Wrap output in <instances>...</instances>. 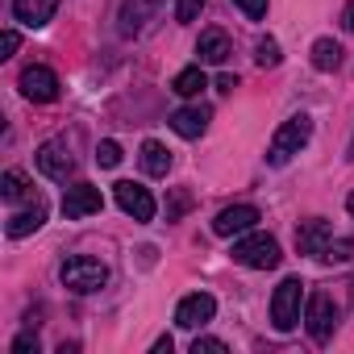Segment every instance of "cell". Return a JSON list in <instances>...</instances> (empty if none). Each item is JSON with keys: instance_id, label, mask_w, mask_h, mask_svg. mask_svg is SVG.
Segmentation results:
<instances>
[{"instance_id": "obj_15", "label": "cell", "mask_w": 354, "mask_h": 354, "mask_svg": "<svg viewBox=\"0 0 354 354\" xmlns=\"http://www.w3.org/2000/svg\"><path fill=\"white\" fill-rule=\"evenodd\" d=\"M196 55H201V63H213V67H221V63H230L234 46H230L225 30H205V34H201V42H196Z\"/></svg>"}, {"instance_id": "obj_31", "label": "cell", "mask_w": 354, "mask_h": 354, "mask_svg": "<svg viewBox=\"0 0 354 354\" xmlns=\"http://www.w3.org/2000/svg\"><path fill=\"white\" fill-rule=\"evenodd\" d=\"M342 30H354V0L342 9Z\"/></svg>"}, {"instance_id": "obj_33", "label": "cell", "mask_w": 354, "mask_h": 354, "mask_svg": "<svg viewBox=\"0 0 354 354\" xmlns=\"http://www.w3.org/2000/svg\"><path fill=\"white\" fill-rule=\"evenodd\" d=\"M346 209H350V217H354V192H350V196H346Z\"/></svg>"}, {"instance_id": "obj_14", "label": "cell", "mask_w": 354, "mask_h": 354, "mask_svg": "<svg viewBox=\"0 0 354 354\" xmlns=\"http://www.w3.org/2000/svg\"><path fill=\"white\" fill-rule=\"evenodd\" d=\"M171 129L180 138H201L209 129V109L205 104H188V109H175L171 113Z\"/></svg>"}, {"instance_id": "obj_21", "label": "cell", "mask_w": 354, "mask_h": 354, "mask_svg": "<svg viewBox=\"0 0 354 354\" xmlns=\"http://www.w3.org/2000/svg\"><path fill=\"white\" fill-rule=\"evenodd\" d=\"M313 67L317 71H337L342 67V46L333 38H317L313 42Z\"/></svg>"}, {"instance_id": "obj_13", "label": "cell", "mask_w": 354, "mask_h": 354, "mask_svg": "<svg viewBox=\"0 0 354 354\" xmlns=\"http://www.w3.org/2000/svg\"><path fill=\"white\" fill-rule=\"evenodd\" d=\"M59 13V0H13V17L30 30H42Z\"/></svg>"}, {"instance_id": "obj_16", "label": "cell", "mask_w": 354, "mask_h": 354, "mask_svg": "<svg viewBox=\"0 0 354 354\" xmlns=\"http://www.w3.org/2000/svg\"><path fill=\"white\" fill-rule=\"evenodd\" d=\"M0 196H5L9 205H38L26 171H5V175H0Z\"/></svg>"}, {"instance_id": "obj_5", "label": "cell", "mask_w": 354, "mask_h": 354, "mask_svg": "<svg viewBox=\"0 0 354 354\" xmlns=\"http://www.w3.org/2000/svg\"><path fill=\"white\" fill-rule=\"evenodd\" d=\"M304 329H308V337H313L317 346H325V342L333 337V329H337V304H333L329 292H313V296H308Z\"/></svg>"}, {"instance_id": "obj_10", "label": "cell", "mask_w": 354, "mask_h": 354, "mask_svg": "<svg viewBox=\"0 0 354 354\" xmlns=\"http://www.w3.org/2000/svg\"><path fill=\"white\" fill-rule=\"evenodd\" d=\"M100 209H104V196H100V188H92V184H75V188L63 192V217H67V221H84V217H92V213H100Z\"/></svg>"}, {"instance_id": "obj_18", "label": "cell", "mask_w": 354, "mask_h": 354, "mask_svg": "<svg viewBox=\"0 0 354 354\" xmlns=\"http://www.w3.org/2000/svg\"><path fill=\"white\" fill-rule=\"evenodd\" d=\"M205 88H209V75L201 71V63H196V67H184L180 75H175V80H171V92H175V96H184V100H192V96H201Z\"/></svg>"}, {"instance_id": "obj_20", "label": "cell", "mask_w": 354, "mask_h": 354, "mask_svg": "<svg viewBox=\"0 0 354 354\" xmlns=\"http://www.w3.org/2000/svg\"><path fill=\"white\" fill-rule=\"evenodd\" d=\"M42 221H46V209H42V201L38 205H30V209H21L17 217H9V238H26V234H34V230H42Z\"/></svg>"}, {"instance_id": "obj_8", "label": "cell", "mask_w": 354, "mask_h": 354, "mask_svg": "<svg viewBox=\"0 0 354 354\" xmlns=\"http://www.w3.org/2000/svg\"><path fill=\"white\" fill-rule=\"evenodd\" d=\"M259 225V209L254 205H230V209H221L217 217H213V234L217 238H242V234H250Z\"/></svg>"}, {"instance_id": "obj_6", "label": "cell", "mask_w": 354, "mask_h": 354, "mask_svg": "<svg viewBox=\"0 0 354 354\" xmlns=\"http://www.w3.org/2000/svg\"><path fill=\"white\" fill-rule=\"evenodd\" d=\"M34 162H38V171L46 175V180H55V184H67L71 175H75V158H71V150L63 142H42L38 154H34Z\"/></svg>"}, {"instance_id": "obj_4", "label": "cell", "mask_w": 354, "mask_h": 354, "mask_svg": "<svg viewBox=\"0 0 354 354\" xmlns=\"http://www.w3.org/2000/svg\"><path fill=\"white\" fill-rule=\"evenodd\" d=\"M300 300H304V283H300L296 275H288V279L275 288V296H271V325H275L279 333H292V329L300 325Z\"/></svg>"}, {"instance_id": "obj_22", "label": "cell", "mask_w": 354, "mask_h": 354, "mask_svg": "<svg viewBox=\"0 0 354 354\" xmlns=\"http://www.w3.org/2000/svg\"><path fill=\"white\" fill-rule=\"evenodd\" d=\"M279 59H283V55H279V42H275V38H259V42H254V63H259V67H279Z\"/></svg>"}, {"instance_id": "obj_25", "label": "cell", "mask_w": 354, "mask_h": 354, "mask_svg": "<svg viewBox=\"0 0 354 354\" xmlns=\"http://www.w3.org/2000/svg\"><path fill=\"white\" fill-rule=\"evenodd\" d=\"M96 162H100V167H117V162H121V146H117V142H100V146H96Z\"/></svg>"}, {"instance_id": "obj_23", "label": "cell", "mask_w": 354, "mask_h": 354, "mask_svg": "<svg viewBox=\"0 0 354 354\" xmlns=\"http://www.w3.org/2000/svg\"><path fill=\"white\" fill-rule=\"evenodd\" d=\"M201 9H205V0H175V21H180V26H192V21L201 17Z\"/></svg>"}, {"instance_id": "obj_12", "label": "cell", "mask_w": 354, "mask_h": 354, "mask_svg": "<svg viewBox=\"0 0 354 354\" xmlns=\"http://www.w3.org/2000/svg\"><path fill=\"white\" fill-rule=\"evenodd\" d=\"M329 242H333V230H329L325 217H313V221H304V225L296 230V250H300V254L321 259V250H325Z\"/></svg>"}, {"instance_id": "obj_11", "label": "cell", "mask_w": 354, "mask_h": 354, "mask_svg": "<svg viewBox=\"0 0 354 354\" xmlns=\"http://www.w3.org/2000/svg\"><path fill=\"white\" fill-rule=\"evenodd\" d=\"M213 313H217V300L209 292H192V296L180 300V308H175V325L180 329H201V325L213 321Z\"/></svg>"}, {"instance_id": "obj_29", "label": "cell", "mask_w": 354, "mask_h": 354, "mask_svg": "<svg viewBox=\"0 0 354 354\" xmlns=\"http://www.w3.org/2000/svg\"><path fill=\"white\" fill-rule=\"evenodd\" d=\"M17 46H21V34H17V30H5V55H0V59L17 55Z\"/></svg>"}, {"instance_id": "obj_3", "label": "cell", "mask_w": 354, "mask_h": 354, "mask_svg": "<svg viewBox=\"0 0 354 354\" xmlns=\"http://www.w3.org/2000/svg\"><path fill=\"white\" fill-rule=\"evenodd\" d=\"M59 279H63V288H71V292H80V296H88V292H100V288L109 283V267H104L100 259H88V254H75V259H67V263H63V271H59Z\"/></svg>"}, {"instance_id": "obj_24", "label": "cell", "mask_w": 354, "mask_h": 354, "mask_svg": "<svg viewBox=\"0 0 354 354\" xmlns=\"http://www.w3.org/2000/svg\"><path fill=\"white\" fill-rule=\"evenodd\" d=\"M350 250H354V242L346 238V242H329L325 250H321V263H346L350 259Z\"/></svg>"}, {"instance_id": "obj_1", "label": "cell", "mask_w": 354, "mask_h": 354, "mask_svg": "<svg viewBox=\"0 0 354 354\" xmlns=\"http://www.w3.org/2000/svg\"><path fill=\"white\" fill-rule=\"evenodd\" d=\"M308 138H313V117H308V113H296V117H288V121L275 129L271 146H267V162H271V167H283V162H292V154H300V150L308 146Z\"/></svg>"}, {"instance_id": "obj_28", "label": "cell", "mask_w": 354, "mask_h": 354, "mask_svg": "<svg viewBox=\"0 0 354 354\" xmlns=\"http://www.w3.org/2000/svg\"><path fill=\"white\" fill-rule=\"evenodd\" d=\"M13 354H38V333H21L13 342Z\"/></svg>"}, {"instance_id": "obj_17", "label": "cell", "mask_w": 354, "mask_h": 354, "mask_svg": "<svg viewBox=\"0 0 354 354\" xmlns=\"http://www.w3.org/2000/svg\"><path fill=\"white\" fill-rule=\"evenodd\" d=\"M150 9H154V0H125V5H121V34L125 38H133V34H142V26H146V17H150Z\"/></svg>"}, {"instance_id": "obj_2", "label": "cell", "mask_w": 354, "mask_h": 354, "mask_svg": "<svg viewBox=\"0 0 354 354\" xmlns=\"http://www.w3.org/2000/svg\"><path fill=\"white\" fill-rule=\"evenodd\" d=\"M279 242L271 238V234H242L238 242H234V263H242V267H250V271H271V267H279Z\"/></svg>"}, {"instance_id": "obj_32", "label": "cell", "mask_w": 354, "mask_h": 354, "mask_svg": "<svg viewBox=\"0 0 354 354\" xmlns=\"http://www.w3.org/2000/svg\"><path fill=\"white\" fill-rule=\"evenodd\" d=\"M150 350H154V354H171V333H162V337H158Z\"/></svg>"}, {"instance_id": "obj_7", "label": "cell", "mask_w": 354, "mask_h": 354, "mask_svg": "<svg viewBox=\"0 0 354 354\" xmlns=\"http://www.w3.org/2000/svg\"><path fill=\"white\" fill-rule=\"evenodd\" d=\"M113 196H117V205H121L125 217H133V221H154V196H150L142 184L121 180V184L113 188Z\"/></svg>"}, {"instance_id": "obj_9", "label": "cell", "mask_w": 354, "mask_h": 354, "mask_svg": "<svg viewBox=\"0 0 354 354\" xmlns=\"http://www.w3.org/2000/svg\"><path fill=\"white\" fill-rule=\"evenodd\" d=\"M21 96L34 104H50L59 100V75L50 67H26L21 71Z\"/></svg>"}, {"instance_id": "obj_26", "label": "cell", "mask_w": 354, "mask_h": 354, "mask_svg": "<svg viewBox=\"0 0 354 354\" xmlns=\"http://www.w3.org/2000/svg\"><path fill=\"white\" fill-rule=\"evenodd\" d=\"M192 354H225V342L221 337H196L192 342Z\"/></svg>"}, {"instance_id": "obj_34", "label": "cell", "mask_w": 354, "mask_h": 354, "mask_svg": "<svg viewBox=\"0 0 354 354\" xmlns=\"http://www.w3.org/2000/svg\"><path fill=\"white\" fill-rule=\"evenodd\" d=\"M346 158H354V138H350V154H346Z\"/></svg>"}, {"instance_id": "obj_30", "label": "cell", "mask_w": 354, "mask_h": 354, "mask_svg": "<svg viewBox=\"0 0 354 354\" xmlns=\"http://www.w3.org/2000/svg\"><path fill=\"white\" fill-rule=\"evenodd\" d=\"M234 88H238V75H221V80H217V92H225V96H230Z\"/></svg>"}, {"instance_id": "obj_27", "label": "cell", "mask_w": 354, "mask_h": 354, "mask_svg": "<svg viewBox=\"0 0 354 354\" xmlns=\"http://www.w3.org/2000/svg\"><path fill=\"white\" fill-rule=\"evenodd\" d=\"M234 5L250 17V21H259V17H267V0H234Z\"/></svg>"}, {"instance_id": "obj_19", "label": "cell", "mask_w": 354, "mask_h": 354, "mask_svg": "<svg viewBox=\"0 0 354 354\" xmlns=\"http://www.w3.org/2000/svg\"><path fill=\"white\" fill-rule=\"evenodd\" d=\"M142 171L154 175V180H162V175L171 171V150L162 142H142Z\"/></svg>"}]
</instances>
